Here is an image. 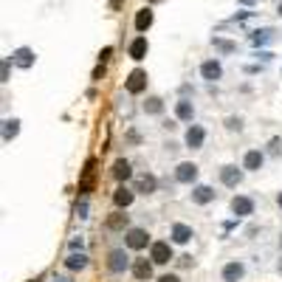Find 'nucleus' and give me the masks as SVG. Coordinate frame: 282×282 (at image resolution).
<instances>
[{"label": "nucleus", "instance_id": "14", "mask_svg": "<svg viewBox=\"0 0 282 282\" xmlns=\"http://www.w3.org/2000/svg\"><path fill=\"white\" fill-rule=\"evenodd\" d=\"M169 234H172V243H189L192 237H195V234H192V229L186 223H175Z\"/></svg>", "mask_w": 282, "mask_h": 282}, {"label": "nucleus", "instance_id": "15", "mask_svg": "<svg viewBox=\"0 0 282 282\" xmlns=\"http://www.w3.org/2000/svg\"><path fill=\"white\" fill-rule=\"evenodd\" d=\"M243 274H246L243 262H229V265L223 268V282H237V280H243Z\"/></svg>", "mask_w": 282, "mask_h": 282}, {"label": "nucleus", "instance_id": "9", "mask_svg": "<svg viewBox=\"0 0 282 282\" xmlns=\"http://www.w3.org/2000/svg\"><path fill=\"white\" fill-rule=\"evenodd\" d=\"M93 175H96V161L90 158L88 164H85V175H82V183H79V192L82 195H88L90 186H93Z\"/></svg>", "mask_w": 282, "mask_h": 282}, {"label": "nucleus", "instance_id": "27", "mask_svg": "<svg viewBox=\"0 0 282 282\" xmlns=\"http://www.w3.org/2000/svg\"><path fill=\"white\" fill-rule=\"evenodd\" d=\"M144 110H147V113H153V116H158V113L164 110V102L158 99V96H153V99H147V102H144Z\"/></svg>", "mask_w": 282, "mask_h": 282}, {"label": "nucleus", "instance_id": "35", "mask_svg": "<svg viewBox=\"0 0 282 282\" xmlns=\"http://www.w3.org/2000/svg\"><path fill=\"white\" fill-rule=\"evenodd\" d=\"M277 203H280V209H282V192H280V195H277Z\"/></svg>", "mask_w": 282, "mask_h": 282}, {"label": "nucleus", "instance_id": "7", "mask_svg": "<svg viewBox=\"0 0 282 282\" xmlns=\"http://www.w3.org/2000/svg\"><path fill=\"white\" fill-rule=\"evenodd\" d=\"M231 212H234V217H248V214H254V201L237 195L234 201H231Z\"/></svg>", "mask_w": 282, "mask_h": 282}, {"label": "nucleus", "instance_id": "21", "mask_svg": "<svg viewBox=\"0 0 282 282\" xmlns=\"http://www.w3.org/2000/svg\"><path fill=\"white\" fill-rule=\"evenodd\" d=\"M65 268H68V271H82V268H88V257H85L82 251H79V254L74 251V254L65 259Z\"/></svg>", "mask_w": 282, "mask_h": 282}, {"label": "nucleus", "instance_id": "12", "mask_svg": "<svg viewBox=\"0 0 282 282\" xmlns=\"http://www.w3.org/2000/svg\"><path fill=\"white\" fill-rule=\"evenodd\" d=\"M220 180H223V186H237L243 180V172L237 167H223L220 169Z\"/></svg>", "mask_w": 282, "mask_h": 282}, {"label": "nucleus", "instance_id": "17", "mask_svg": "<svg viewBox=\"0 0 282 282\" xmlns=\"http://www.w3.org/2000/svg\"><path fill=\"white\" fill-rule=\"evenodd\" d=\"M11 59H14V65H20V68H31L34 65V54L28 51V48H17V51L11 54Z\"/></svg>", "mask_w": 282, "mask_h": 282}, {"label": "nucleus", "instance_id": "24", "mask_svg": "<svg viewBox=\"0 0 282 282\" xmlns=\"http://www.w3.org/2000/svg\"><path fill=\"white\" fill-rule=\"evenodd\" d=\"M271 40H274V31H271V28H259V31L251 34V43L254 45H265V43H271Z\"/></svg>", "mask_w": 282, "mask_h": 282}, {"label": "nucleus", "instance_id": "16", "mask_svg": "<svg viewBox=\"0 0 282 282\" xmlns=\"http://www.w3.org/2000/svg\"><path fill=\"white\" fill-rule=\"evenodd\" d=\"M113 178H116V180H127V178H133V167H130V161L119 158V161L113 164Z\"/></svg>", "mask_w": 282, "mask_h": 282}, {"label": "nucleus", "instance_id": "6", "mask_svg": "<svg viewBox=\"0 0 282 282\" xmlns=\"http://www.w3.org/2000/svg\"><path fill=\"white\" fill-rule=\"evenodd\" d=\"M147 243H150V234H147L144 229H130L127 231V248L141 251V248H147Z\"/></svg>", "mask_w": 282, "mask_h": 282}, {"label": "nucleus", "instance_id": "10", "mask_svg": "<svg viewBox=\"0 0 282 282\" xmlns=\"http://www.w3.org/2000/svg\"><path fill=\"white\" fill-rule=\"evenodd\" d=\"M155 186H158L155 175H138L135 178V192H141V195H153Z\"/></svg>", "mask_w": 282, "mask_h": 282}, {"label": "nucleus", "instance_id": "2", "mask_svg": "<svg viewBox=\"0 0 282 282\" xmlns=\"http://www.w3.org/2000/svg\"><path fill=\"white\" fill-rule=\"evenodd\" d=\"M150 259H153L155 265L169 262V259H172V246H169V243H164V240L153 243V246H150Z\"/></svg>", "mask_w": 282, "mask_h": 282}, {"label": "nucleus", "instance_id": "4", "mask_svg": "<svg viewBox=\"0 0 282 282\" xmlns=\"http://www.w3.org/2000/svg\"><path fill=\"white\" fill-rule=\"evenodd\" d=\"M195 178H198V164H192V161L178 164V169H175V180L178 183H195Z\"/></svg>", "mask_w": 282, "mask_h": 282}, {"label": "nucleus", "instance_id": "36", "mask_svg": "<svg viewBox=\"0 0 282 282\" xmlns=\"http://www.w3.org/2000/svg\"><path fill=\"white\" fill-rule=\"evenodd\" d=\"M280 14H282V3H280Z\"/></svg>", "mask_w": 282, "mask_h": 282}, {"label": "nucleus", "instance_id": "39", "mask_svg": "<svg viewBox=\"0 0 282 282\" xmlns=\"http://www.w3.org/2000/svg\"><path fill=\"white\" fill-rule=\"evenodd\" d=\"M280 271H282V262H280Z\"/></svg>", "mask_w": 282, "mask_h": 282}, {"label": "nucleus", "instance_id": "26", "mask_svg": "<svg viewBox=\"0 0 282 282\" xmlns=\"http://www.w3.org/2000/svg\"><path fill=\"white\" fill-rule=\"evenodd\" d=\"M17 130H20V122H17V119L3 122V138H6V141H9V138H14V135H17Z\"/></svg>", "mask_w": 282, "mask_h": 282}, {"label": "nucleus", "instance_id": "22", "mask_svg": "<svg viewBox=\"0 0 282 282\" xmlns=\"http://www.w3.org/2000/svg\"><path fill=\"white\" fill-rule=\"evenodd\" d=\"M214 201V189H209V186H195L192 189V203H209Z\"/></svg>", "mask_w": 282, "mask_h": 282}, {"label": "nucleus", "instance_id": "30", "mask_svg": "<svg viewBox=\"0 0 282 282\" xmlns=\"http://www.w3.org/2000/svg\"><path fill=\"white\" fill-rule=\"evenodd\" d=\"M158 282H180L175 274H164V277H158Z\"/></svg>", "mask_w": 282, "mask_h": 282}, {"label": "nucleus", "instance_id": "11", "mask_svg": "<svg viewBox=\"0 0 282 282\" xmlns=\"http://www.w3.org/2000/svg\"><path fill=\"white\" fill-rule=\"evenodd\" d=\"M135 189H127V186H119V189L113 192V203H116V206H119V209H127V206H130V203H133V195Z\"/></svg>", "mask_w": 282, "mask_h": 282}, {"label": "nucleus", "instance_id": "31", "mask_svg": "<svg viewBox=\"0 0 282 282\" xmlns=\"http://www.w3.org/2000/svg\"><path fill=\"white\" fill-rule=\"evenodd\" d=\"M77 214H79V217H88V203H82V206H77Z\"/></svg>", "mask_w": 282, "mask_h": 282}, {"label": "nucleus", "instance_id": "8", "mask_svg": "<svg viewBox=\"0 0 282 282\" xmlns=\"http://www.w3.org/2000/svg\"><path fill=\"white\" fill-rule=\"evenodd\" d=\"M201 77L209 79V82H217V79L223 77V68H220V62H214V59H206L201 65Z\"/></svg>", "mask_w": 282, "mask_h": 282}, {"label": "nucleus", "instance_id": "34", "mask_svg": "<svg viewBox=\"0 0 282 282\" xmlns=\"http://www.w3.org/2000/svg\"><path fill=\"white\" fill-rule=\"evenodd\" d=\"M54 282H71V280H68V277H56Z\"/></svg>", "mask_w": 282, "mask_h": 282}, {"label": "nucleus", "instance_id": "13", "mask_svg": "<svg viewBox=\"0 0 282 282\" xmlns=\"http://www.w3.org/2000/svg\"><path fill=\"white\" fill-rule=\"evenodd\" d=\"M133 277L138 282H144L153 277V262H147V259H135L133 262Z\"/></svg>", "mask_w": 282, "mask_h": 282}, {"label": "nucleus", "instance_id": "29", "mask_svg": "<svg viewBox=\"0 0 282 282\" xmlns=\"http://www.w3.org/2000/svg\"><path fill=\"white\" fill-rule=\"evenodd\" d=\"M226 127H229V130H240L243 124H240V119H234V116H231V119H226Z\"/></svg>", "mask_w": 282, "mask_h": 282}, {"label": "nucleus", "instance_id": "3", "mask_svg": "<svg viewBox=\"0 0 282 282\" xmlns=\"http://www.w3.org/2000/svg\"><path fill=\"white\" fill-rule=\"evenodd\" d=\"M124 88H127V93H141V90L147 88V71H141V68H135L133 74L127 77V82H124Z\"/></svg>", "mask_w": 282, "mask_h": 282}, {"label": "nucleus", "instance_id": "28", "mask_svg": "<svg viewBox=\"0 0 282 282\" xmlns=\"http://www.w3.org/2000/svg\"><path fill=\"white\" fill-rule=\"evenodd\" d=\"M212 45L217 48V51H223V54H231V51L237 48L234 43H229V40H220V37H214V40H212Z\"/></svg>", "mask_w": 282, "mask_h": 282}, {"label": "nucleus", "instance_id": "37", "mask_svg": "<svg viewBox=\"0 0 282 282\" xmlns=\"http://www.w3.org/2000/svg\"><path fill=\"white\" fill-rule=\"evenodd\" d=\"M153 3H161V0H153Z\"/></svg>", "mask_w": 282, "mask_h": 282}, {"label": "nucleus", "instance_id": "38", "mask_svg": "<svg viewBox=\"0 0 282 282\" xmlns=\"http://www.w3.org/2000/svg\"><path fill=\"white\" fill-rule=\"evenodd\" d=\"M280 246H282V237H280Z\"/></svg>", "mask_w": 282, "mask_h": 282}, {"label": "nucleus", "instance_id": "25", "mask_svg": "<svg viewBox=\"0 0 282 282\" xmlns=\"http://www.w3.org/2000/svg\"><path fill=\"white\" fill-rule=\"evenodd\" d=\"M124 226H127V214L116 212V214L107 217V229H113V231H119V229H124Z\"/></svg>", "mask_w": 282, "mask_h": 282}, {"label": "nucleus", "instance_id": "5", "mask_svg": "<svg viewBox=\"0 0 282 282\" xmlns=\"http://www.w3.org/2000/svg\"><path fill=\"white\" fill-rule=\"evenodd\" d=\"M183 141H186L189 150H201L203 141H206V130H203L201 124H192L189 130H186V138H183Z\"/></svg>", "mask_w": 282, "mask_h": 282}, {"label": "nucleus", "instance_id": "1", "mask_svg": "<svg viewBox=\"0 0 282 282\" xmlns=\"http://www.w3.org/2000/svg\"><path fill=\"white\" fill-rule=\"evenodd\" d=\"M107 268H110L113 274H122V271L130 268V257H127L124 248H113L110 254H107Z\"/></svg>", "mask_w": 282, "mask_h": 282}, {"label": "nucleus", "instance_id": "19", "mask_svg": "<svg viewBox=\"0 0 282 282\" xmlns=\"http://www.w3.org/2000/svg\"><path fill=\"white\" fill-rule=\"evenodd\" d=\"M150 26H153V11H150V9H141L138 14H135V31L144 34Z\"/></svg>", "mask_w": 282, "mask_h": 282}, {"label": "nucleus", "instance_id": "23", "mask_svg": "<svg viewBox=\"0 0 282 282\" xmlns=\"http://www.w3.org/2000/svg\"><path fill=\"white\" fill-rule=\"evenodd\" d=\"M130 56L133 59H144L147 56V37H135L130 43Z\"/></svg>", "mask_w": 282, "mask_h": 282}, {"label": "nucleus", "instance_id": "32", "mask_svg": "<svg viewBox=\"0 0 282 282\" xmlns=\"http://www.w3.org/2000/svg\"><path fill=\"white\" fill-rule=\"evenodd\" d=\"M110 54H113V48H104V51H102V54H99V59H102V62H104V59H110Z\"/></svg>", "mask_w": 282, "mask_h": 282}, {"label": "nucleus", "instance_id": "20", "mask_svg": "<svg viewBox=\"0 0 282 282\" xmlns=\"http://www.w3.org/2000/svg\"><path fill=\"white\" fill-rule=\"evenodd\" d=\"M175 116H178L180 122H192V119H195V107H192V102H178V104H175Z\"/></svg>", "mask_w": 282, "mask_h": 282}, {"label": "nucleus", "instance_id": "18", "mask_svg": "<svg viewBox=\"0 0 282 282\" xmlns=\"http://www.w3.org/2000/svg\"><path fill=\"white\" fill-rule=\"evenodd\" d=\"M259 167H262V153H259V150H248L246 158H243V169H251V172H254V169H259Z\"/></svg>", "mask_w": 282, "mask_h": 282}, {"label": "nucleus", "instance_id": "33", "mask_svg": "<svg viewBox=\"0 0 282 282\" xmlns=\"http://www.w3.org/2000/svg\"><path fill=\"white\" fill-rule=\"evenodd\" d=\"M240 3H243V6H254V3H257V0H240Z\"/></svg>", "mask_w": 282, "mask_h": 282}]
</instances>
